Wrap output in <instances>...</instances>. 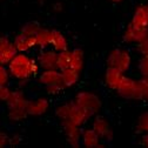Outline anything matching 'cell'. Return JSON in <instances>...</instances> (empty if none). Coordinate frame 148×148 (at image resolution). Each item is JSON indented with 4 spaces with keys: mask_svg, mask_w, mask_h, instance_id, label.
<instances>
[{
    "mask_svg": "<svg viewBox=\"0 0 148 148\" xmlns=\"http://www.w3.org/2000/svg\"><path fill=\"white\" fill-rule=\"evenodd\" d=\"M74 101L79 107H81L85 110L89 118L95 116L102 107L100 97L89 90H81L79 93H77Z\"/></svg>",
    "mask_w": 148,
    "mask_h": 148,
    "instance_id": "cell-5",
    "label": "cell"
},
{
    "mask_svg": "<svg viewBox=\"0 0 148 148\" xmlns=\"http://www.w3.org/2000/svg\"><path fill=\"white\" fill-rule=\"evenodd\" d=\"M20 142V138L18 135H14V136H11V145L12 146H16L18 143Z\"/></svg>",
    "mask_w": 148,
    "mask_h": 148,
    "instance_id": "cell-33",
    "label": "cell"
},
{
    "mask_svg": "<svg viewBox=\"0 0 148 148\" xmlns=\"http://www.w3.org/2000/svg\"><path fill=\"white\" fill-rule=\"evenodd\" d=\"M136 51H138V53L141 54V57L142 55H148V36L143 41H141L140 44L136 45Z\"/></svg>",
    "mask_w": 148,
    "mask_h": 148,
    "instance_id": "cell-28",
    "label": "cell"
},
{
    "mask_svg": "<svg viewBox=\"0 0 148 148\" xmlns=\"http://www.w3.org/2000/svg\"><path fill=\"white\" fill-rule=\"evenodd\" d=\"M131 24L136 27L148 28V5H139L134 10Z\"/></svg>",
    "mask_w": 148,
    "mask_h": 148,
    "instance_id": "cell-16",
    "label": "cell"
},
{
    "mask_svg": "<svg viewBox=\"0 0 148 148\" xmlns=\"http://www.w3.org/2000/svg\"><path fill=\"white\" fill-rule=\"evenodd\" d=\"M62 8H64V6H62L61 3H57V4H54V6H53V11H54V12H57V13L61 12Z\"/></svg>",
    "mask_w": 148,
    "mask_h": 148,
    "instance_id": "cell-32",
    "label": "cell"
},
{
    "mask_svg": "<svg viewBox=\"0 0 148 148\" xmlns=\"http://www.w3.org/2000/svg\"><path fill=\"white\" fill-rule=\"evenodd\" d=\"M116 93L127 100H142L146 95V87L142 79L135 80L131 77H123Z\"/></svg>",
    "mask_w": 148,
    "mask_h": 148,
    "instance_id": "cell-4",
    "label": "cell"
},
{
    "mask_svg": "<svg viewBox=\"0 0 148 148\" xmlns=\"http://www.w3.org/2000/svg\"><path fill=\"white\" fill-rule=\"evenodd\" d=\"M58 53L54 48H44L40 51V53L38 54V61L39 66L41 69H54L58 68Z\"/></svg>",
    "mask_w": 148,
    "mask_h": 148,
    "instance_id": "cell-11",
    "label": "cell"
},
{
    "mask_svg": "<svg viewBox=\"0 0 148 148\" xmlns=\"http://www.w3.org/2000/svg\"><path fill=\"white\" fill-rule=\"evenodd\" d=\"M49 108V102L46 98H36L28 101V114L32 116H41Z\"/></svg>",
    "mask_w": 148,
    "mask_h": 148,
    "instance_id": "cell-14",
    "label": "cell"
},
{
    "mask_svg": "<svg viewBox=\"0 0 148 148\" xmlns=\"http://www.w3.org/2000/svg\"><path fill=\"white\" fill-rule=\"evenodd\" d=\"M140 143H141L143 147H147V148H148V133H143V134L141 135Z\"/></svg>",
    "mask_w": 148,
    "mask_h": 148,
    "instance_id": "cell-31",
    "label": "cell"
},
{
    "mask_svg": "<svg viewBox=\"0 0 148 148\" xmlns=\"http://www.w3.org/2000/svg\"><path fill=\"white\" fill-rule=\"evenodd\" d=\"M138 68L141 77L145 79H148V55H142L141 59L139 60Z\"/></svg>",
    "mask_w": 148,
    "mask_h": 148,
    "instance_id": "cell-26",
    "label": "cell"
},
{
    "mask_svg": "<svg viewBox=\"0 0 148 148\" xmlns=\"http://www.w3.org/2000/svg\"><path fill=\"white\" fill-rule=\"evenodd\" d=\"M28 99L23 89H16L12 92L11 98L6 101L7 105V116L13 122H19L25 120L28 114Z\"/></svg>",
    "mask_w": 148,
    "mask_h": 148,
    "instance_id": "cell-2",
    "label": "cell"
},
{
    "mask_svg": "<svg viewBox=\"0 0 148 148\" xmlns=\"http://www.w3.org/2000/svg\"><path fill=\"white\" fill-rule=\"evenodd\" d=\"M61 75H62V81L66 88L68 87H73L74 85H77L79 79H80V72H78L77 69H74L72 67L61 71Z\"/></svg>",
    "mask_w": 148,
    "mask_h": 148,
    "instance_id": "cell-20",
    "label": "cell"
},
{
    "mask_svg": "<svg viewBox=\"0 0 148 148\" xmlns=\"http://www.w3.org/2000/svg\"><path fill=\"white\" fill-rule=\"evenodd\" d=\"M125 77V73L121 72L120 69L115 68V67H110V66H107L106 71H105V77H103V81H105V85L113 89V90H116L122 81Z\"/></svg>",
    "mask_w": 148,
    "mask_h": 148,
    "instance_id": "cell-13",
    "label": "cell"
},
{
    "mask_svg": "<svg viewBox=\"0 0 148 148\" xmlns=\"http://www.w3.org/2000/svg\"><path fill=\"white\" fill-rule=\"evenodd\" d=\"M11 72L7 66L0 65V86H6L10 82L11 79Z\"/></svg>",
    "mask_w": 148,
    "mask_h": 148,
    "instance_id": "cell-25",
    "label": "cell"
},
{
    "mask_svg": "<svg viewBox=\"0 0 148 148\" xmlns=\"http://www.w3.org/2000/svg\"><path fill=\"white\" fill-rule=\"evenodd\" d=\"M107 66L115 67L121 72L126 73L129 71L132 65V57L129 52L125 48H114L109 52L108 57L106 59Z\"/></svg>",
    "mask_w": 148,
    "mask_h": 148,
    "instance_id": "cell-6",
    "label": "cell"
},
{
    "mask_svg": "<svg viewBox=\"0 0 148 148\" xmlns=\"http://www.w3.org/2000/svg\"><path fill=\"white\" fill-rule=\"evenodd\" d=\"M12 89L6 85V86H0V100H1L3 102H6L11 95H12Z\"/></svg>",
    "mask_w": 148,
    "mask_h": 148,
    "instance_id": "cell-27",
    "label": "cell"
},
{
    "mask_svg": "<svg viewBox=\"0 0 148 148\" xmlns=\"http://www.w3.org/2000/svg\"><path fill=\"white\" fill-rule=\"evenodd\" d=\"M101 139L99 134L94 131L93 128H86L82 131V136H81V143L86 148H99L101 143Z\"/></svg>",
    "mask_w": 148,
    "mask_h": 148,
    "instance_id": "cell-17",
    "label": "cell"
},
{
    "mask_svg": "<svg viewBox=\"0 0 148 148\" xmlns=\"http://www.w3.org/2000/svg\"><path fill=\"white\" fill-rule=\"evenodd\" d=\"M12 78L16 80L23 79H29L36 74H39V71L41 69L38 61L31 58L24 52H19L15 57L11 60V62L7 65Z\"/></svg>",
    "mask_w": 148,
    "mask_h": 148,
    "instance_id": "cell-1",
    "label": "cell"
},
{
    "mask_svg": "<svg viewBox=\"0 0 148 148\" xmlns=\"http://www.w3.org/2000/svg\"><path fill=\"white\" fill-rule=\"evenodd\" d=\"M35 40H36V47H39L40 49L48 48L52 44V29L41 27L40 31L35 35Z\"/></svg>",
    "mask_w": 148,
    "mask_h": 148,
    "instance_id": "cell-19",
    "label": "cell"
},
{
    "mask_svg": "<svg viewBox=\"0 0 148 148\" xmlns=\"http://www.w3.org/2000/svg\"><path fill=\"white\" fill-rule=\"evenodd\" d=\"M147 5H148V4H147Z\"/></svg>",
    "mask_w": 148,
    "mask_h": 148,
    "instance_id": "cell-36",
    "label": "cell"
},
{
    "mask_svg": "<svg viewBox=\"0 0 148 148\" xmlns=\"http://www.w3.org/2000/svg\"><path fill=\"white\" fill-rule=\"evenodd\" d=\"M55 115L60 120V122L68 121L79 127L84 126L88 119H90L85 110L75 103V101L66 102L58 106L55 108Z\"/></svg>",
    "mask_w": 148,
    "mask_h": 148,
    "instance_id": "cell-3",
    "label": "cell"
},
{
    "mask_svg": "<svg viewBox=\"0 0 148 148\" xmlns=\"http://www.w3.org/2000/svg\"><path fill=\"white\" fill-rule=\"evenodd\" d=\"M71 59H72V51L66 49L58 53V69L64 71L71 67Z\"/></svg>",
    "mask_w": 148,
    "mask_h": 148,
    "instance_id": "cell-22",
    "label": "cell"
},
{
    "mask_svg": "<svg viewBox=\"0 0 148 148\" xmlns=\"http://www.w3.org/2000/svg\"><path fill=\"white\" fill-rule=\"evenodd\" d=\"M13 44L16 47L18 52H24V53H26L29 49L36 47L35 36H28V35H25L20 32H19V34H16L14 36Z\"/></svg>",
    "mask_w": 148,
    "mask_h": 148,
    "instance_id": "cell-15",
    "label": "cell"
},
{
    "mask_svg": "<svg viewBox=\"0 0 148 148\" xmlns=\"http://www.w3.org/2000/svg\"><path fill=\"white\" fill-rule=\"evenodd\" d=\"M142 81H143V85L146 87V95H145V100L148 101V79H145L142 78Z\"/></svg>",
    "mask_w": 148,
    "mask_h": 148,
    "instance_id": "cell-34",
    "label": "cell"
},
{
    "mask_svg": "<svg viewBox=\"0 0 148 148\" xmlns=\"http://www.w3.org/2000/svg\"><path fill=\"white\" fill-rule=\"evenodd\" d=\"M41 26L38 21L35 20H31V21H27L23 25L21 29H20V33L25 34V35H28V36H35L36 33L40 31Z\"/></svg>",
    "mask_w": 148,
    "mask_h": 148,
    "instance_id": "cell-23",
    "label": "cell"
},
{
    "mask_svg": "<svg viewBox=\"0 0 148 148\" xmlns=\"http://www.w3.org/2000/svg\"><path fill=\"white\" fill-rule=\"evenodd\" d=\"M136 128H138V132L141 134L148 133V112H145L139 116Z\"/></svg>",
    "mask_w": 148,
    "mask_h": 148,
    "instance_id": "cell-24",
    "label": "cell"
},
{
    "mask_svg": "<svg viewBox=\"0 0 148 148\" xmlns=\"http://www.w3.org/2000/svg\"><path fill=\"white\" fill-rule=\"evenodd\" d=\"M8 145H11V136L6 132L1 131V132H0V147L5 148Z\"/></svg>",
    "mask_w": 148,
    "mask_h": 148,
    "instance_id": "cell-29",
    "label": "cell"
},
{
    "mask_svg": "<svg viewBox=\"0 0 148 148\" xmlns=\"http://www.w3.org/2000/svg\"><path fill=\"white\" fill-rule=\"evenodd\" d=\"M61 126L64 128V135L68 145L73 148H78L81 145V136H82L80 127L68 121H62Z\"/></svg>",
    "mask_w": 148,
    "mask_h": 148,
    "instance_id": "cell-10",
    "label": "cell"
},
{
    "mask_svg": "<svg viewBox=\"0 0 148 148\" xmlns=\"http://www.w3.org/2000/svg\"><path fill=\"white\" fill-rule=\"evenodd\" d=\"M85 66V53L81 48L72 49V59H71V67L77 69L78 72H82Z\"/></svg>",
    "mask_w": 148,
    "mask_h": 148,
    "instance_id": "cell-21",
    "label": "cell"
},
{
    "mask_svg": "<svg viewBox=\"0 0 148 148\" xmlns=\"http://www.w3.org/2000/svg\"><path fill=\"white\" fill-rule=\"evenodd\" d=\"M45 88H46L47 94H49V95H57V94H60L61 92L64 90V88L58 87V86H51V87H45Z\"/></svg>",
    "mask_w": 148,
    "mask_h": 148,
    "instance_id": "cell-30",
    "label": "cell"
},
{
    "mask_svg": "<svg viewBox=\"0 0 148 148\" xmlns=\"http://www.w3.org/2000/svg\"><path fill=\"white\" fill-rule=\"evenodd\" d=\"M110 1H112V3H115V4H116V3H121L122 0H110Z\"/></svg>",
    "mask_w": 148,
    "mask_h": 148,
    "instance_id": "cell-35",
    "label": "cell"
},
{
    "mask_svg": "<svg viewBox=\"0 0 148 148\" xmlns=\"http://www.w3.org/2000/svg\"><path fill=\"white\" fill-rule=\"evenodd\" d=\"M39 84L45 86V87H51V86H58L61 88H66L62 81V75H61V71L58 68L54 69H42L41 73H39L38 77Z\"/></svg>",
    "mask_w": 148,
    "mask_h": 148,
    "instance_id": "cell-8",
    "label": "cell"
},
{
    "mask_svg": "<svg viewBox=\"0 0 148 148\" xmlns=\"http://www.w3.org/2000/svg\"><path fill=\"white\" fill-rule=\"evenodd\" d=\"M18 53L19 52L14 46L13 41L10 40L8 36L1 35L0 38V65L7 66Z\"/></svg>",
    "mask_w": 148,
    "mask_h": 148,
    "instance_id": "cell-9",
    "label": "cell"
},
{
    "mask_svg": "<svg viewBox=\"0 0 148 148\" xmlns=\"http://www.w3.org/2000/svg\"><path fill=\"white\" fill-rule=\"evenodd\" d=\"M148 36V28L136 27L129 23L122 33V41L128 45H138Z\"/></svg>",
    "mask_w": 148,
    "mask_h": 148,
    "instance_id": "cell-7",
    "label": "cell"
},
{
    "mask_svg": "<svg viewBox=\"0 0 148 148\" xmlns=\"http://www.w3.org/2000/svg\"><path fill=\"white\" fill-rule=\"evenodd\" d=\"M92 128L99 134L102 141H110L113 139V131L110 128L109 122L102 116H95L92 122Z\"/></svg>",
    "mask_w": 148,
    "mask_h": 148,
    "instance_id": "cell-12",
    "label": "cell"
},
{
    "mask_svg": "<svg viewBox=\"0 0 148 148\" xmlns=\"http://www.w3.org/2000/svg\"><path fill=\"white\" fill-rule=\"evenodd\" d=\"M51 46L57 51L62 52L68 49V41L66 36L59 31V29H52V44Z\"/></svg>",
    "mask_w": 148,
    "mask_h": 148,
    "instance_id": "cell-18",
    "label": "cell"
}]
</instances>
